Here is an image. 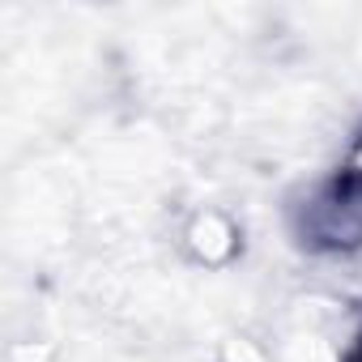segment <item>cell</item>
Returning a JSON list of instances; mask_svg holds the SVG:
<instances>
[{"instance_id":"6da1fadb","label":"cell","mask_w":362,"mask_h":362,"mask_svg":"<svg viewBox=\"0 0 362 362\" xmlns=\"http://www.w3.org/2000/svg\"><path fill=\"white\" fill-rule=\"evenodd\" d=\"M354 362H362V349H358V358H354Z\"/></svg>"}]
</instances>
